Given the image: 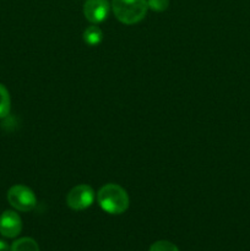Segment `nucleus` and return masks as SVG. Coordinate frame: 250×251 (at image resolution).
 <instances>
[{
    "mask_svg": "<svg viewBox=\"0 0 250 251\" xmlns=\"http://www.w3.org/2000/svg\"><path fill=\"white\" fill-rule=\"evenodd\" d=\"M113 14L124 25H135L145 19L149 5L147 0H112Z\"/></svg>",
    "mask_w": 250,
    "mask_h": 251,
    "instance_id": "f03ea898",
    "label": "nucleus"
},
{
    "mask_svg": "<svg viewBox=\"0 0 250 251\" xmlns=\"http://www.w3.org/2000/svg\"><path fill=\"white\" fill-rule=\"evenodd\" d=\"M110 4L108 0H86L83 4V15L93 25L100 24L108 17Z\"/></svg>",
    "mask_w": 250,
    "mask_h": 251,
    "instance_id": "39448f33",
    "label": "nucleus"
},
{
    "mask_svg": "<svg viewBox=\"0 0 250 251\" xmlns=\"http://www.w3.org/2000/svg\"><path fill=\"white\" fill-rule=\"evenodd\" d=\"M11 109V100L10 93L4 85L0 83V119H4L9 115Z\"/></svg>",
    "mask_w": 250,
    "mask_h": 251,
    "instance_id": "1a4fd4ad",
    "label": "nucleus"
},
{
    "mask_svg": "<svg viewBox=\"0 0 250 251\" xmlns=\"http://www.w3.org/2000/svg\"><path fill=\"white\" fill-rule=\"evenodd\" d=\"M96 199L100 208L109 215H122L129 208V195L126 190L118 184L103 185L98 190Z\"/></svg>",
    "mask_w": 250,
    "mask_h": 251,
    "instance_id": "f257e3e1",
    "label": "nucleus"
},
{
    "mask_svg": "<svg viewBox=\"0 0 250 251\" xmlns=\"http://www.w3.org/2000/svg\"><path fill=\"white\" fill-rule=\"evenodd\" d=\"M147 5H149V9L156 12H162L168 9L169 0H147Z\"/></svg>",
    "mask_w": 250,
    "mask_h": 251,
    "instance_id": "9b49d317",
    "label": "nucleus"
},
{
    "mask_svg": "<svg viewBox=\"0 0 250 251\" xmlns=\"http://www.w3.org/2000/svg\"><path fill=\"white\" fill-rule=\"evenodd\" d=\"M9 250H10L9 245H7L4 240H0V251H9Z\"/></svg>",
    "mask_w": 250,
    "mask_h": 251,
    "instance_id": "f8f14e48",
    "label": "nucleus"
},
{
    "mask_svg": "<svg viewBox=\"0 0 250 251\" xmlns=\"http://www.w3.org/2000/svg\"><path fill=\"white\" fill-rule=\"evenodd\" d=\"M83 41L86 44L91 47L98 46V44L102 42L103 39V32L100 27H97L96 25L87 27V28L83 31Z\"/></svg>",
    "mask_w": 250,
    "mask_h": 251,
    "instance_id": "0eeeda50",
    "label": "nucleus"
},
{
    "mask_svg": "<svg viewBox=\"0 0 250 251\" xmlns=\"http://www.w3.org/2000/svg\"><path fill=\"white\" fill-rule=\"evenodd\" d=\"M95 190L90 185L80 184L71 189L66 195V205L73 211H83L95 202Z\"/></svg>",
    "mask_w": 250,
    "mask_h": 251,
    "instance_id": "20e7f679",
    "label": "nucleus"
},
{
    "mask_svg": "<svg viewBox=\"0 0 250 251\" xmlns=\"http://www.w3.org/2000/svg\"><path fill=\"white\" fill-rule=\"evenodd\" d=\"M150 251H179V249L173 243L167 242V240H158L151 245Z\"/></svg>",
    "mask_w": 250,
    "mask_h": 251,
    "instance_id": "9d476101",
    "label": "nucleus"
},
{
    "mask_svg": "<svg viewBox=\"0 0 250 251\" xmlns=\"http://www.w3.org/2000/svg\"><path fill=\"white\" fill-rule=\"evenodd\" d=\"M10 251H39L37 242L32 238H20L12 243Z\"/></svg>",
    "mask_w": 250,
    "mask_h": 251,
    "instance_id": "6e6552de",
    "label": "nucleus"
},
{
    "mask_svg": "<svg viewBox=\"0 0 250 251\" xmlns=\"http://www.w3.org/2000/svg\"><path fill=\"white\" fill-rule=\"evenodd\" d=\"M7 201L15 210L20 212H29L37 205V198L33 191L26 185L11 186L7 191Z\"/></svg>",
    "mask_w": 250,
    "mask_h": 251,
    "instance_id": "7ed1b4c3",
    "label": "nucleus"
},
{
    "mask_svg": "<svg viewBox=\"0 0 250 251\" xmlns=\"http://www.w3.org/2000/svg\"><path fill=\"white\" fill-rule=\"evenodd\" d=\"M22 230L21 217L15 211H5L0 215V234L5 238H16Z\"/></svg>",
    "mask_w": 250,
    "mask_h": 251,
    "instance_id": "423d86ee",
    "label": "nucleus"
}]
</instances>
